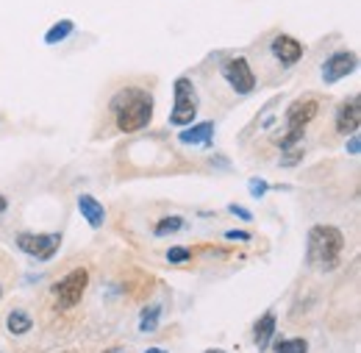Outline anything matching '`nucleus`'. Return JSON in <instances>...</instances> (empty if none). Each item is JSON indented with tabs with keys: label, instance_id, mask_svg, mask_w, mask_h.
Masks as SVG:
<instances>
[{
	"label": "nucleus",
	"instance_id": "nucleus-1",
	"mask_svg": "<svg viewBox=\"0 0 361 353\" xmlns=\"http://www.w3.org/2000/svg\"><path fill=\"white\" fill-rule=\"evenodd\" d=\"M109 114L117 131L136 133L150 126L153 120V95L145 87H123L109 100Z\"/></svg>",
	"mask_w": 361,
	"mask_h": 353
},
{
	"label": "nucleus",
	"instance_id": "nucleus-2",
	"mask_svg": "<svg viewBox=\"0 0 361 353\" xmlns=\"http://www.w3.org/2000/svg\"><path fill=\"white\" fill-rule=\"evenodd\" d=\"M345 251V234L336 225H314L306 242V262L314 270H336Z\"/></svg>",
	"mask_w": 361,
	"mask_h": 353
},
{
	"label": "nucleus",
	"instance_id": "nucleus-3",
	"mask_svg": "<svg viewBox=\"0 0 361 353\" xmlns=\"http://www.w3.org/2000/svg\"><path fill=\"white\" fill-rule=\"evenodd\" d=\"M87 287H90V270H87V267H75V270H70L67 275H61V278L50 287V295H53L56 309L64 311V309L78 306L81 298H84V292H87Z\"/></svg>",
	"mask_w": 361,
	"mask_h": 353
},
{
	"label": "nucleus",
	"instance_id": "nucleus-4",
	"mask_svg": "<svg viewBox=\"0 0 361 353\" xmlns=\"http://www.w3.org/2000/svg\"><path fill=\"white\" fill-rule=\"evenodd\" d=\"M173 95H176V103H173V112H170V126L186 128L197 117V89L192 84V78L180 76L173 84Z\"/></svg>",
	"mask_w": 361,
	"mask_h": 353
},
{
	"label": "nucleus",
	"instance_id": "nucleus-5",
	"mask_svg": "<svg viewBox=\"0 0 361 353\" xmlns=\"http://www.w3.org/2000/svg\"><path fill=\"white\" fill-rule=\"evenodd\" d=\"M14 242H17V248L25 256H31L37 262H47V259H53L59 253L61 234H31V231H23V234H17Z\"/></svg>",
	"mask_w": 361,
	"mask_h": 353
},
{
	"label": "nucleus",
	"instance_id": "nucleus-6",
	"mask_svg": "<svg viewBox=\"0 0 361 353\" xmlns=\"http://www.w3.org/2000/svg\"><path fill=\"white\" fill-rule=\"evenodd\" d=\"M223 78L228 81V87L233 89L236 95H250L256 89V73L250 67V61L245 56H233L223 64Z\"/></svg>",
	"mask_w": 361,
	"mask_h": 353
},
{
	"label": "nucleus",
	"instance_id": "nucleus-7",
	"mask_svg": "<svg viewBox=\"0 0 361 353\" xmlns=\"http://www.w3.org/2000/svg\"><path fill=\"white\" fill-rule=\"evenodd\" d=\"M356 67H359V56H356L353 50H336V53H331V56L322 61V70H319L322 84L331 87V84H336V81L353 76Z\"/></svg>",
	"mask_w": 361,
	"mask_h": 353
},
{
	"label": "nucleus",
	"instance_id": "nucleus-8",
	"mask_svg": "<svg viewBox=\"0 0 361 353\" xmlns=\"http://www.w3.org/2000/svg\"><path fill=\"white\" fill-rule=\"evenodd\" d=\"M361 126V95H350L348 100L339 103L336 109V117H334V128L342 136H350L356 133Z\"/></svg>",
	"mask_w": 361,
	"mask_h": 353
},
{
	"label": "nucleus",
	"instance_id": "nucleus-9",
	"mask_svg": "<svg viewBox=\"0 0 361 353\" xmlns=\"http://www.w3.org/2000/svg\"><path fill=\"white\" fill-rule=\"evenodd\" d=\"M317 112H319V100L312 97V95L295 100L286 109V131H306V126L314 120Z\"/></svg>",
	"mask_w": 361,
	"mask_h": 353
},
{
	"label": "nucleus",
	"instance_id": "nucleus-10",
	"mask_svg": "<svg viewBox=\"0 0 361 353\" xmlns=\"http://www.w3.org/2000/svg\"><path fill=\"white\" fill-rule=\"evenodd\" d=\"M270 50L283 67H295L303 59V53H306L303 42L295 40V37H289V34H275L270 42Z\"/></svg>",
	"mask_w": 361,
	"mask_h": 353
},
{
	"label": "nucleus",
	"instance_id": "nucleus-11",
	"mask_svg": "<svg viewBox=\"0 0 361 353\" xmlns=\"http://www.w3.org/2000/svg\"><path fill=\"white\" fill-rule=\"evenodd\" d=\"M75 206H78L81 217L90 222L92 228H100V225L106 222V209H103V203H100L97 198H92V195H78Z\"/></svg>",
	"mask_w": 361,
	"mask_h": 353
},
{
	"label": "nucleus",
	"instance_id": "nucleus-12",
	"mask_svg": "<svg viewBox=\"0 0 361 353\" xmlns=\"http://www.w3.org/2000/svg\"><path fill=\"white\" fill-rule=\"evenodd\" d=\"M212 136H214V123H192L178 133L180 145H212Z\"/></svg>",
	"mask_w": 361,
	"mask_h": 353
},
{
	"label": "nucleus",
	"instance_id": "nucleus-13",
	"mask_svg": "<svg viewBox=\"0 0 361 353\" xmlns=\"http://www.w3.org/2000/svg\"><path fill=\"white\" fill-rule=\"evenodd\" d=\"M275 325H278L275 311H267V314L256 323V328H253V342H256L259 351H267V348H270L272 337H275Z\"/></svg>",
	"mask_w": 361,
	"mask_h": 353
},
{
	"label": "nucleus",
	"instance_id": "nucleus-14",
	"mask_svg": "<svg viewBox=\"0 0 361 353\" xmlns=\"http://www.w3.org/2000/svg\"><path fill=\"white\" fill-rule=\"evenodd\" d=\"M6 328H8V334L23 337V334H28V331L34 328V317L25 309H11L8 317H6Z\"/></svg>",
	"mask_w": 361,
	"mask_h": 353
},
{
	"label": "nucleus",
	"instance_id": "nucleus-15",
	"mask_svg": "<svg viewBox=\"0 0 361 353\" xmlns=\"http://www.w3.org/2000/svg\"><path fill=\"white\" fill-rule=\"evenodd\" d=\"M73 31H75L73 20H59L45 31V44H61L67 37H73Z\"/></svg>",
	"mask_w": 361,
	"mask_h": 353
},
{
	"label": "nucleus",
	"instance_id": "nucleus-16",
	"mask_svg": "<svg viewBox=\"0 0 361 353\" xmlns=\"http://www.w3.org/2000/svg\"><path fill=\"white\" fill-rule=\"evenodd\" d=\"M183 225H186V220L178 217V215H173V217H161V220L153 225V234H156V237H170V234H178Z\"/></svg>",
	"mask_w": 361,
	"mask_h": 353
},
{
	"label": "nucleus",
	"instance_id": "nucleus-17",
	"mask_svg": "<svg viewBox=\"0 0 361 353\" xmlns=\"http://www.w3.org/2000/svg\"><path fill=\"white\" fill-rule=\"evenodd\" d=\"M159 317H161V306H147L139 317V331L142 334H153L159 328Z\"/></svg>",
	"mask_w": 361,
	"mask_h": 353
},
{
	"label": "nucleus",
	"instance_id": "nucleus-18",
	"mask_svg": "<svg viewBox=\"0 0 361 353\" xmlns=\"http://www.w3.org/2000/svg\"><path fill=\"white\" fill-rule=\"evenodd\" d=\"M275 353H309V342L303 337H292V340H278L275 342Z\"/></svg>",
	"mask_w": 361,
	"mask_h": 353
},
{
	"label": "nucleus",
	"instance_id": "nucleus-19",
	"mask_svg": "<svg viewBox=\"0 0 361 353\" xmlns=\"http://www.w3.org/2000/svg\"><path fill=\"white\" fill-rule=\"evenodd\" d=\"M303 156H306V150L303 148H286L283 150V159H281V167H295V164H300L303 162Z\"/></svg>",
	"mask_w": 361,
	"mask_h": 353
},
{
	"label": "nucleus",
	"instance_id": "nucleus-20",
	"mask_svg": "<svg viewBox=\"0 0 361 353\" xmlns=\"http://www.w3.org/2000/svg\"><path fill=\"white\" fill-rule=\"evenodd\" d=\"M192 259V251L189 248H170L167 251V262L170 265H183V262H189Z\"/></svg>",
	"mask_w": 361,
	"mask_h": 353
},
{
	"label": "nucleus",
	"instance_id": "nucleus-21",
	"mask_svg": "<svg viewBox=\"0 0 361 353\" xmlns=\"http://www.w3.org/2000/svg\"><path fill=\"white\" fill-rule=\"evenodd\" d=\"M267 189H270V184H267V181H262V178H253V181L247 184V192H250L256 201H262V198L267 195Z\"/></svg>",
	"mask_w": 361,
	"mask_h": 353
},
{
	"label": "nucleus",
	"instance_id": "nucleus-22",
	"mask_svg": "<svg viewBox=\"0 0 361 353\" xmlns=\"http://www.w3.org/2000/svg\"><path fill=\"white\" fill-rule=\"evenodd\" d=\"M226 239L228 242H250L253 237H250L247 231H236V228H231V231H226Z\"/></svg>",
	"mask_w": 361,
	"mask_h": 353
},
{
	"label": "nucleus",
	"instance_id": "nucleus-23",
	"mask_svg": "<svg viewBox=\"0 0 361 353\" xmlns=\"http://www.w3.org/2000/svg\"><path fill=\"white\" fill-rule=\"evenodd\" d=\"M228 212H231V215H236L239 220H245V222L253 220V215H250V212H247L245 206H236V203H231V206H228Z\"/></svg>",
	"mask_w": 361,
	"mask_h": 353
},
{
	"label": "nucleus",
	"instance_id": "nucleus-24",
	"mask_svg": "<svg viewBox=\"0 0 361 353\" xmlns=\"http://www.w3.org/2000/svg\"><path fill=\"white\" fill-rule=\"evenodd\" d=\"M345 148H348V153H350V156H359L361 153V136L359 133H350V139H348V145H345Z\"/></svg>",
	"mask_w": 361,
	"mask_h": 353
},
{
	"label": "nucleus",
	"instance_id": "nucleus-25",
	"mask_svg": "<svg viewBox=\"0 0 361 353\" xmlns=\"http://www.w3.org/2000/svg\"><path fill=\"white\" fill-rule=\"evenodd\" d=\"M6 209H8V198L0 195V215H6Z\"/></svg>",
	"mask_w": 361,
	"mask_h": 353
},
{
	"label": "nucleus",
	"instance_id": "nucleus-26",
	"mask_svg": "<svg viewBox=\"0 0 361 353\" xmlns=\"http://www.w3.org/2000/svg\"><path fill=\"white\" fill-rule=\"evenodd\" d=\"M145 353H167V351H164V348H147Z\"/></svg>",
	"mask_w": 361,
	"mask_h": 353
},
{
	"label": "nucleus",
	"instance_id": "nucleus-27",
	"mask_svg": "<svg viewBox=\"0 0 361 353\" xmlns=\"http://www.w3.org/2000/svg\"><path fill=\"white\" fill-rule=\"evenodd\" d=\"M206 353H226V351H220V348H209Z\"/></svg>",
	"mask_w": 361,
	"mask_h": 353
},
{
	"label": "nucleus",
	"instance_id": "nucleus-28",
	"mask_svg": "<svg viewBox=\"0 0 361 353\" xmlns=\"http://www.w3.org/2000/svg\"><path fill=\"white\" fill-rule=\"evenodd\" d=\"M103 353H123L120 348H111V351H103Z\"/></svg>",
	"mask_w": 361,
	"mask_h": 353
},
{
	"label": "nucleus",
	"instance_id": "nucleus-29",
	"mask_svg": "<svg viewBox=\"0 0 361 353\" xmlns=\"http://www.w3.org/2000/svg\"><path fill=\"white\" fill-rule=\"evenodd\" d=\"M0 295H3V289H0Z\"/></svg>",
	"mask_w": 361,
	"mask_h": 353
}]
</instances>
